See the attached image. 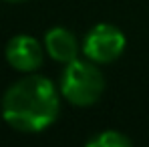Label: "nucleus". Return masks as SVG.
<instances>
[{"mask_svg":"<svg viewBox=\"0 0 149 147\" xmlns=\"http://www.w3.org/2000/svg\"><path fill=\"white\" fill-rule=\"evenodd\" d=\"M45 49L56 63H71L79 54V40L67 28H50L45 36Z\"/></svg>","mask_w":149,"mask_h":147,"instance_id":"nucleus-5","label":"nucleus"},{"mask_svg":"<svg viewBox=\"0 0 149 147\" xmlns=\"http://www.w3.org/2000/svg\"><path fill=\"white\" fill-rule=\"evenodd\" d=\"M85 147H133L131 141L119 131H103L87 141Z\"/></svg>","mask_w":149,"mask_h":147,"instance_id":"nucleus-6","label":"nucleus"},{"mask_svg":"<svg viewBox=\"0 0 149 147\" xmlns=\"http://www.w3.org/2000/svg\"><path fill=\"white\" fill-rule=\"evenodd\" d=\"M4 2H10V4H20V2H26V0H4Z\"/></svg>","mask_w":149,"mask_h":147,"instance_id":"nucleus-7","label":"nucleus"},{"mask_svg":"<svg viewBox=\"0 0 149 147\" xmlns=\"http://www.w3.org/2000/svg\"><path fill=\"white\" fill-rule=\"evenodd\" d=\"M125 49V36L123 32L113 24H97L85 38L83 52L89 61L97 65L113 63L121 56Z\"/></svg>","mask_w":149,"mask_h":147,"instance_id":"nucleus-3","label":"nucleus"},{"mask_svg":"<svg viewBox=\"0 0 149 147\" xmlns=\"http://www.w3.org/2000/svg\"><path fill=\"white\" fill-rule=\"evenodd\" d=\"M105 89V77L93 61L74 59L67 63L61 75V93L77 107H89L97 103Z\"/></svg>","mask_w":149,"mask_h":147,"instance_id":"nucleus-2","label":"nucleus"},{"mask_svg":"<svg viewBox=\"0 0 149 147\" xmlns=\"http://www.w3.org/2000/svg\"><path fill=\"white\" fill-rule=\"evenodd\" d=\"M61 103L54 85L42 75H28L10 85L2 99L4 121L22 133H36L54 123Z\"/></svg>","mask_w":149,"mask_h":147,"instance_id":"nucleus-1","label":"nucleus"},{"mask_svg":"<svg viewBox=\"0 0 149 147\" xmlns=\"http://www.w3.org/2000/svg\"><path fill=\"white\" fill-rule=\"evenodd\" d=\"M6 61L20 73H34L42 65V47L28 34H16L6 45Z\"/></svg>","mask_w":149,"mask_h":147,"instance_id":"nucleus-4","label":"nucleus"}]
</instances>
